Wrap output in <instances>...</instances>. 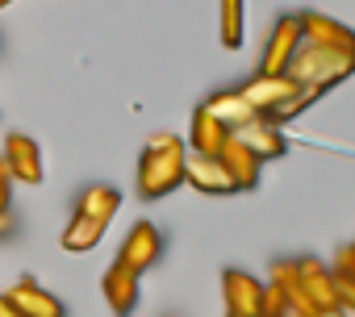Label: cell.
Instances as JSON below:
<instances>
[{
  "label": "cell",
  "instance_id": "cell-1",
  "mask_svg": "<svg viewBox=\"0 0 355 317\" xmlns=\"http://www.w3.org/2000/svg\"><path fill=\"white\" fill-rule=\"evenodd\" d=\"M184 142L175 134H150L146 138V150H142V163H138V197L142 201H159V197H171L175 188L184 184Z\"/></svg>",
  "mask_w": 355,
  "mask_h": 317
},
{
  "label": "cell",
  "instance_id": "cell-2",
  "mask_svg": "<svg viewBox=\"0 0 355 317\" xmlns=\"http://www.w3.org/2000/svg\"><path fill=\"white\" fill-rule=\"evenodd\" d=\"M351 75H355V59L330 55V51L309 46V42H301L297 55H293V63H288V80L293 84H309L318 92H326V88H334V84H343Z\"/></svg>",
  "mask_w": 355,
  "mask_h": 317
},
{
  "label": "cell",
  "instance_id": "cell-3",
  "mask_svg": "<svg viewBox=\"0 0 355 317\" xmlns=\"http://www.w3.org/2000/svg\"><path fill=\"white\" fill-rule=\"evenodd\" d=\"M297 46H301V17H297V13H284V17L272 26L268 42H263L259 75H288V63H293Z\"/></svg>",
  "mask_w": 355,
  "mask_h": 317
},
{
  "label": "cell",
  "instance_id": "cell-4",
  "mask_svg": "<svg viewBox=\"0 0 355 317\" xmlns=\"http://www.w3.org/2000/svg\"><path fill=\"white\" fill-rule=\"evenodd\" d=\"M297 17H301V42L322 46V51H330V55L355 59V30H351V26L326 17V13H297Z\"/></svg>",
  "mask_w": 355,
  "mask_h": 317
},
{
  "label": "cell",
  "instance_id": "cell-5",
  "mask_svg": "<svg viewBox=\"0 0 355 317\" xmlns=\"http://www.w3.org/2000/svg\"><path fill=\"white\" fill-rule=\"evenodd\" d=\"M159 255H163V234H159L150 221H138V226H130V234H125V242H121V251H117V267L142 275L146 267L159 263Z\"/></svg>",
  "mask_w": 355,
  "mask_h": 317
},
{
  "label": "cell",
  "instance_id": "cell-6",
  "mask_svg": "<svg viewBox=\"0 0 355 317\" xmlns=\"http://www.w3.org/2000/svg\"><path fill=\"white\" fill-rule=\"evenodd\" d=\"M297 88L301 84H293L288 75H251L243 88H234L251 109H255V117H272L288 96H297Z\"/></svg>",
  "mask_w": 355,
  "mask_h": 317
},
{
  "label": "cell",
  "instance_id": "cell-7",
  "mask_svg": "<svg viewBox=\"0 0 355 317\" xmlns=\"http://www.w3.org/2000/svg\"><path fill=\"white\" fill-rule=\"evenodd\" d=\"M0 158H5L13 184H42V176H46L42 172V150H38V142L30 134H9Z\"/></svg>",
  "mask_w": 355,
  "mask_h": 317
},
{
  "label": "cell",
  "instance_id": "cell-8",
  "mask_svg": "<svg viewBox=\"0 0 355 317\" xmlns=\"http://www.w3.org/2000/svg\"><path fill=\"white\" fill-rule=\"evenodd\" d=\"M222 296H226V313L230 317H259V300H263V280L226 267L222 271Z\"/></svg>",
  "mask_w": 355,
  "mask_h": 317
},
{
  "label": "cell",
  "instance_id": "cell-9",
  "mask_svg": "<svg viewBox=\"0 0 355 317\" xmlns=\"http://www.w3.org/2000/svg\"><path fill=\"white\" fill-rule=\"evenodd\" d=\"M218 163H222V172L230 176V184H234V192H251L255 184H259V176H263V163L259 158L230 134L226 142H222V150H218Z\"/></svg>",
  "mask_w": 355,
  "mask_h": 317
},
{
  "label": "cell",
  "instance_id": "cell-10",
  "mask_svg": "<svg viewBox=\"0 0 355 317\" xmlns=\"http://www.w3.org/2000/svg\"><path fill=\"white\" fill-rule=\"evenodd\" d=\"M5 296H9V305H13L21 317H67L63 300H59L55 292H46L38 280H30V275H21Z\"/></svg>",
  "mask_w": 355,
  "mask_h": 317
},
{
  "label": "cell",
  "instance_id": "cell-11",
  "mask_svg": "<svg viewBox=\"0 0 355 317\" xmlns=\"http://www.w3.org/2000/svg\"><path fill=\"white\" fill-rule=\"evenodd\" d=\"M234 138L259 158V163H272V158H280L284 150H288V138L280 134V125H272L268 117H255V121H247V125H239L234 129Z\"/></svg>",
  "mask_w": 355,
  "mask_h": 317
},
{
  "label": "cell",
  "instance_id": "cell-12",
  "mask_svg": "<svg viewBox=\"0 0 355 317\" xmlns=\"http://www.w3.org/2000/svg\"><path fill=\"white\" fill-rule=\"evenodd\" d=\"M297 275H301V288H305L313 313H318V309H338V284H334V271H330L326 263H318V259H297Z\"/></svg>",
  "mask_w": 355,
  "mask_h": 317
},
{
  "label": "cell",
  "instance_id": "cell-13",
  "mask_svg": "<svg viewBox=\"0 0 355 317\" xmlns=\"http://www.w3.org/2000/svg\"><path fill=\"white\" fill-rule=\"evenodd\" d=\"M184 184H193L201 197H230L234 192V184L222 172L218 158H201V154H189L184 158Z\"/></svg>",
  "mask_w": 355,
  "mask_h": 317
},
{
  "label": "cell",
  "instance_id": "cell-14",
  "mask_svg": "<svg viewBox=\"0 0 355 317\" xmlns=\"http://www.w3.org/2000/svg\"><path fill=\"white\" fill-rule=\"evenodd\" d=\"M101 292H105V300H109V309H113L117 317H130L134 305H138V275L113 263V267L105 271V280H101Z\"/></svg>",
  "mask_w": 355,
  "mask_h": 317
},
{
  "label": "cell",
  "instance_id": "cell-15",
  "mask_svg": "<svg viewBox=\"0 0 355 317\" xmlns=\"http://www.w3.org/2000/svg\"><path fill=\"white\" fill-rule=\"evenodd\" d=\"M230 138V129L226 125H218L214 117H209V109L205 105H197V113H193V125H189V146H193V154H201V158H218V150H222V142Z\"/></svg>",
  "mask_w": 355,
  "mask_h": 317
},
{
  "label": "cell",
  "instance_id": "cell-16",
  "mask_svg": "<svg viewBox=\"0 0 355 317\" xmlns=\"http://www.w3.org/2000/svg\"><path fill=\"white\" fill-rule=\"evenodd\" d=\"M117 209H121V192H117L113 184H92V188H84V197H80V205H76L80 217H92V221H101L105 230H109V221L117 217Z\"/></svg>",
  "mask_w": 355,
  "mask_h": 317
},
{
  "label": "cell",
  "instance_id": "cell-17",
  "mask_svg": "<svg viewBox=\"0 0 355 317\" xmlns=\"http://www.w3.org/2000/svg\"><path fill=\"white\" fill-rule=\"evenodd\" d=\"M205 109H209V117H214L218 125H226L230 134H234L239 125L255 121V109H251L239 92H218V96H209V100H205Z\"/></svg>",
  "mask_w": 355,
  "mask_h": 317
},
{
  "label": "cell",
  "instance_id": "cell-18",
  "mask_svg": "<svg viewBox=\"0 0 355 317\" xmlns=\"http://www.w3.org/2000/svg\"><path fill=\"white\" fill-rule=\"evenodd\" d=\"M101 238H105V226H101V221H92V217H80V213H76V217L63 226V234H59L63 251H71V255H84V251H92Z\"/></svg>",
  "mask_w": 355,
  "mask_h": 317
},
{
  "label": "cell",
  "instance_id": "cell-19",
  "mask_svg": "<svg viewBox=\"0 0 355 317\" xmlns=\"http://www.w3.org/2000/svg\"><path fill=\"white\" fill-rule=\"evenodd\" d=\"M243 13H247L243 0H222L218 5V38H222L226 51L243 46Z\"/></svg>",
  "mask_w": 355,
  "mask_h": 317
},
{
  "label": "cell",
  "instance_id": "cell-20",
  "mask_svg": "<svg viewBox=\"0 0 355 317\" xmlns=\"http://www.w3.org/2000/svg\"><path fill=\"white\" fill-rule=\"evenodd\" d=\"M259 317H293V313H288V300H284V292H280V288H272V284H263V300H259Z\"/></svg>",
  "mask_w": 355,
  "mask_h": 317
},
{
  "label": "cell",
  "instance_id": "cell-21",
  "mask_svg": "<svg viewBox=\"0 0 355 317\" xmlns=\"http://www.w3.org/2000/svg\"><path fill=\"white\" fill-rule=\"evenodd\" d=\"M330 271H334L338 280H355V238H351L347 246H338V255H334Z\"/></svg>",
  "mask_w": 355,
  "mask_h": 317
},
{
  "label": "cell",
  "instance_id": "cell-22",
  "mask_svg": "<svg viewBox=\"0 0 355 317\" xmlns=\"http://www.w3.org/2000/svg\"><path fill=\"white\" fill-rule=\"evenodd\" d=\"M334 284H338V309L347 317H355V280H338L334 275Z\"/></svg>",
  "mask_w": 355,
  "mask_h": 317
},
{
  "label": "cell",
  "instance_id": "cell-23",
  "mask_svg": "<svg viewBox=\"0 0 355 317\" xmlns=\"http://www.w3.org/2000/svg\"><path fill=\"white\" fill-rule=\"evenodd\" d=\"M9 201H13V176L5 167V158H0V209H9Z\"/></svg>",
  "mask_w": 355,
  "mask_h": 317
},
{
  "label": "cell",
  "instance_id": "cell-24",
  "mask_svg": "<svg viewBox=\"0 0 355 317\" xmlns=\"http://www.w3.org/2000/svg\"><path fill=\"white\" fill-rule=\"evenodd\" d=\"M0 317H21V313L9 305V296H5V292H0Z\"/></svg>",
  "mask_w": 355,
  "mask_h": 317
},
{
  "label": "cell",
  "instance_id": "cell-25",
  "mask_svg": "<svg viewBox=\"0 0 355 317\" xmlns=\"http://www.w3.org/2000/svg\"><path fill=\"white\" fill-rule=\"evenodd\" d=\"M13 230V213L9 209H0V234H9Z\"/></svg>",
  "mask_w": 355,
  "mask_h": 317
},
{
  "label": "cell",
  "instance_id": "cell-26",
  "mask_svg": "<svg viewBox=\"0 0 355 317\" xmlns=\"http://www.w3.org/2000/svg\"><path fill=\"white\" fill-rule=\"evenodd\" d=\"M309 317H347L343 309H318V313H309Z\"/></svg>",
  "mask_w": 355,
  "mask_h": 317
},
{
  "label": "cell",
  "instance_id": "cell-27",
  "mask_svg": "<svg viewBox=\"0 0 355 317\" xmlns=\"http://www.w3.org/2000/svg\"><path fill=\"white\" fill-rule=\"evenodd\" d=\"M9 5H13V0H0V9H9Z\"/></svg>",
  "mask_w": 355,
  "mask_h": 317
},
{
  "label": "cell",
  "instance_id": "cell-28",
  "mask_svg": "<svg viewBox=\"0 0 355 317\" xmlns=\"http://www.w3.org/2000/svg\"><path fill=\"white\" fill-rule=\"evenodd\" d=\"M226 317H230V313H226Z\"/></svg>",
  "mask_w": 355,
  "mask_h": 317
}]
</instances>
